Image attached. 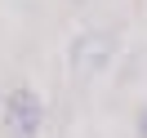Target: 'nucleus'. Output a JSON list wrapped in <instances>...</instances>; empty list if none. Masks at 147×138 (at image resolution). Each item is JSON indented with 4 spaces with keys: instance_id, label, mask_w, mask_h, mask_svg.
<instances>
[{
    "instance_id": "obj_3",
    "label": "nucleus",
    "mask_w": 147,
    "mask_h": 138,
    "mask_svg": "<svg viewBox=\"0 0 147 138\" xmlns=\"http://www.w3.org/2000/svg\"><path fill=\"white\" fill-rule=\"evenodd\" d=\"M134 138H147V102H138L134 111Z\"/></svg>"
},
{
    "instance_id": "obj_5",
    "label": "nucleus",
    "mask_w": 147,
    "mask_h": 138,
    "mask_svg": "<svg viewBox=\"0 0 147 138\" xmlns=\"http://www.w3.org/2000/svg\"><path fill=\"white\" fill-rule=\"evenodd\" d=\"M71 5H85V0H71Z\"/></svg>"
},
{
    "instance_id": "obj_2",
    "label": "nucleus",
    "mask_w": 147,
    "mask_h": 138,
    "mask_svg": "<svg viewBox=\"0 0 147 138\" xmlns=\"http://www.w3.org/2000/svg\"><path fill=\"white\" fill-rule=\"evenodd\" d=\"M111 58H116V36H111V31H80V36H71V45H67V67H71V76H80V80L107 71Z\"/></svg>"
},
{
    "instance_id": "obj_4",
    "label": "nucleus",
    "mask_w": 147,
    "mask_h": 138,
    "mask_svg": "<svg viewBox=\"0 0 147 138\" xmlns=\"http://www.w3.org/2000/svg\"><path fill=\"white\" fill-rule=\"evenodd\" d=\"M0 111H5V94H0Z\"/></svg>"
},
{
    "instance_id": "obj_1",
    "label": "nucleus",
    "mask_w": 147,
    "mask_h": 138,
    "mask_svg": "<svg viewBox=\"0 0 147 138\" xmlns=\"http://www.w3.org/2000/svg\"><path fill=\"white\" fill-rule=\"evenodd\" d=\"M0 125H5V138H40V129H45V98L36 89H27V85L9 89Z\"/></svg>"
}]
</instances>
